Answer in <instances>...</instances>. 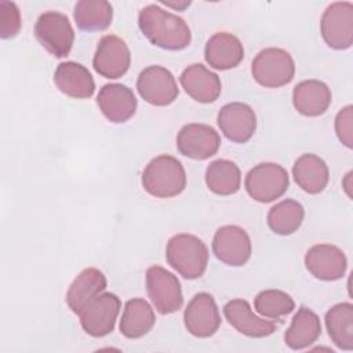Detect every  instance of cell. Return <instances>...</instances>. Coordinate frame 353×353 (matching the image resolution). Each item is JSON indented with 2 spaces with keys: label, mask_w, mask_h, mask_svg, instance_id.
Listing matches in <instances>:
<instances>
[{
  "label": "cell",
  "mask_w": 353,
  "mask_h": 353,
  "mask_svg": "<svg viewBox=\"0 0 353 353\" xmlns=\"http://www.w3.org/2000/svg\"><path fill=\"white\" fill-rule=\"evenodd\" d=\"M138 26L152 44L163 50H183L192 41V33L185 19L157 4H149L139 11Z\"/></svg>",
  "instance_id": "obj_1"
},
{
  "label": "cell",
  "mask_w": 353,
  "mask_h": 353,
  "mask_svg": "<svg viewBox=\"0 0 353 353\" xmlns=\"http://www.w3.org/2000/svg\"><path fill=\"white\" fill-rule=\"evenodd\" d=\"M143 189L159 199L178 196L186 188V172L182 163L170 154L152 159L142 172Z\"/></svg>",
  "instance_id": "obj_2"
},
{
  "label": "cell",
  "mask_w": 353,
  "mask_h": 353,
  "mask_svg": "<svg viewBox=\"0 0 353 353\" xmlns=\"http://www.w3.org/2000/svg\"><path fill=\"white\" fill-rule=\"evenodd\" d=\"M168 265L188 280L199 279L208 265V248L194 234L179 233L172 236L165 247Z\"/></svg>",
  "instance_id": "obj_3"
},
{
  "label": "cell",
  "mask_w": 353,
  "mask_h": 353,
  "mask_svg": "<svg viewBox=\"0 0 353 353\" xmlns=\"http://www.w3.org/2000/svg\"><path fill=\"white\" fill-rule=\"evenodd\" d=\"M254 80L262 87L277 88L288 84L295 74V62L290 52L277 47L261 50L251 63Z\"/></svg>",
  "instance_id": "obj_4"
},
{
  "label": "cell",
  "mask_w": 353,
  "mask_h": 353,
  "mask_svg": "<svg viewBox=\"0 0 353 353\" xmlns=\"http://www.w3.org/2000/svg\"><path fill=\"white\" fill-rule=\"evenodd\" d=\"M290 178L284 167L276 163H261L245 175L244 186L251 199L270 203L280 199L288 189Z\"/></svg>",
  "instance_id": "obj_5"
},
{
  "label": "cell",
  "mask_w": 353,
  "mask_h": 353,
  "mask_svg": "<svg viewBox=\"0 0 353 353\" xmlns=\"http://www.w3.org/2000/svg\"><path fill=\"white\" fill-rule=\"evenodd\" d=\"M34 34L39 43L57 58L66 57L74 41L69 18L58 11L43 12L36 21Z\"/></svg>",
  "instance_id": "obj_6"
},
{
  "label": "cell",
  "mask_w": 353,
  "mask_h": 353,
  "mask_svg": "<svg viewBox=\"0 0 353 353\" xmlns=\"http://www.w3.org/2000/svg\"><path fill=\"white\" fill-rule=\"evenodd\" d=\"M320 32L328 47L350 48L353 44V4L350 1L331 3L323 12Z\"/></svg>",
  "instance_id": "obj_7"
},
{
  "label": "cell",
  "mask_w": 353,
  "mask_h": 353,
  "mask_svg": "<svg viewBox=\"0 0 353 353\" xmlns=\"http://www.w3.org/2000/svg\"><path fill=\"white\" fill-rule=\"evenodd\" d=\"M146 290L154 309L161 314H170L182 307L181 283L167 269L157 265L150 266L146 270Z\"/></svg>",
  "instance_id": "obj_8"
},
{
  "label": "cell",
  "mask_w": 353,
  "mask_h": 353,
  "mask_svg": "<svg viewBox=\"0 0 353 353\" xmlns=\"http://www.w3.org/2000/svg\"><path fill=\"white\" fill-rule=\"evenodd\" d=\"M121 309L120 298L112 292L99 294L79 314L83 330L94 336L101 338L114 330L117 316Z\"/></svg>",
  "instance_id": "obj_9"
},
{
  "label": "cell",
  "mask_w": 353,
  "mask_h": 353,
  "mask_svg": "<svg viewBox=\"0 0 353 353\" xmlns=\"http://www.w3.org/2000/svg\"><path fill=\"white\" fill-rule=\"evenodd\" d=\"M137 90L143 101L154 106H167L179 94L175 77L168 69L160 65L148 66L139 73Z\"/></svg>",
  "instance_id": "obj_10"
},
{
  "label": "cell",
  "mask_w": 353,
  "mask_h": 353,
  "mask_svg": "<svg viewBox=\"0 0 353 353\" xmlns=\"http://www.w3.org/2000/svg\"><path fill=\"white\" fill-rule=\"evenodd\" d=\"M251 239L237 225L221 226L212 239L214 255L229 266H243L251 256Z\"/></svg>",
  "instance_id": "obj_11"
},
{
  "label": "cell",
  "mask_w": 353,
  "mask_h": 353,
  "mask_svg": "<svg viewBox=\"0 0 353 353\" xmlns=\"http://www.w3.org/2000/svg\"><path fill=\"white\" fill-rule=\"evenodd\" d=\"M221 146V137L215 128L201 123L183 125L176 135V148L181 154L193 160L212 157Z\"/></svg>",
  "instance_id": "obj_12"
},
{
  "label": "cell",
  "mask_w": 353,
  "mask_h": 353,
  "mask_svg": "<svg viewBox=\"0 0 353 353\" xmlns=\"http://www.w3.org/2000/svg\"><path fill=\"white\" fill-rule=\"evenodd\" d=\"M131 63L130 50L123 39L116 34L103 36L97 47L92 66L98 74L106 79L124 76Z\"/></svg>",
  "instance_id": "obj_13"
},
{
  "label": "cell",
  "mask_w": 353,
  "mask_h": 353,
  "mask_svg": "<svg viewBox=\"0 0 353 353\" xmlns=\"http://www.w3.org/2000/svg\"><path fill=\"white\" fill-rule=\"evenodd\" d=\"M185 327L197 338L214 335L221 325V316L215 299L208 292L196 294L183 312Z\"/></svg>",
  "instance_id": "obj_14"
},
{
  "label": "cell",
  "mask_w": 353,
  "mask_h": 353,
  "mask_svg": "<svg viewBox=\"0 0 353 353\" xmlns=\"http://www.w3.org/2000/svg\"><path fill=\"white\" fill-rule=\"evenodd\" d=\"M221 132L232 142L244 143L256 130V116L252 108L243 102H230L221 108L216 117Z\"/></svg>",
  "instance_id": "obj_15"
},
{
  "label": "cell",
  "mask_w": 353,
  "mask_h": 353,
  "mask_svg": "<svg viewBox=\"0 0 353 353\" xmlns=\"http://www.w3.org/2000/svg\"><path fill=\"white\" fill-rule=\"evenodd\" d=\"M305 266L312 276L323 281L339 280L347 269L343 251L332 244H316L305 255Z\"/></svg>",
  "instance_id": "obj_16"
},
{
  "label": "cell",
  "mask_w": 353,
  "mask_h": 353,
  "mask_svg": "<svg viewBox=\"0 0 353 353\" xmlns=\"http://www.w3.org/2000/svg\"><path fill=\"white\" fill-rule=\"evenodd\" d=\"M97 103L102 114L112 123L130 120L137 110V98L127 85L119 83L105 84L97 97Z\"/></svg>",
  "instance_id": "obj_17"
},
{
  "label": "cell",
  "mask_w": 353,
  "mask_h": 353,
  "mask_svg": "<svg viewBox=\"0 0 353 353\" xmlns=\"http://www.w3.org/2000/svg\"><path fill=\"white\" fill-rule=\"evenodd\" d=\"M228 323L240 334L250 338L269 336L276 331V324L256 316L245 299H232L223 306Z\"/></svg>",
  "instance_id": "obj_18"
},
{
  "label": "cell",
  "mask_w": 353,
  "mask_h": 353,
  "mask_svg": "<svg viewBox=\"0 0 353 353\" xmlns=\"http://www.w3.org/2000/svg\"><path fill=\"white\" fill-rule=\"evenodd\" d=\"M185 92L200 103H211L221 95L219 76L201 63L189 65L179 77Z\"/></svg>",
  "instance_id": "obj_19"
},
{
  "label": "cell",
  "mask_w": 353,
  "mask_h": 353,
  "mask_svg": "<svg viewBox=\"0 0 353 353\" xmlns=\"http://www.w3.org/2000/svg\"><path fill=\"white\" fill-rule=\"evenodd\" d=\"M204 58L218 70L236 68L244 58V47L239 37L228 32L214 33L205 43Z\"/></svg>",
  "instance_id": "obj_20"
},
{
  "label": "cell",
  "mask_w": 353,
  "mask_h": 353,
  "mask_svg": "<svg viewBox=\"0 0 353 353\" xmlns=\"http://www.w3.org/2000/svg\"><path fill=\"white\" fill-rule=\"evenodd\" d=\"M54 83L62 94L76 99L90 98L95 91V83L90 70L73 61L61 62L57 66Z\"/></svg>",
  "instance_id": "obj_21"
},
{
  "label": "cell",
  "mask_w": 353,
  "mask_h": 353,
  "mask_svg": "<svg viewBox=\"0 0 353 353\" xmlns=\"http://www.w3.org/2000/svg\"><path fill=\"white\" fill-rule=\"evenodd\" d=\"M106 288V277L97 268L81 270L70 284L66 292V303L69 309L80 314L83 309Z\"/></svg>",
  "instance_id": "obj_22"
},
{
  "label": "cell",
  "mask_w": 353,
  "mask_h": 353,
  "mask_svg": "<svg viewBox=\"0 0 353 353\" xmlns=\"http://www.w3.org/2000/svg\"><path fill=\"white\" fill-rule=\"evenodd\" d=\"M331 91L320 80H303L294 87L292 105L298 113L307 117L323 114L331 105Z\"/></svg>",
  "instance_id": "obj_23"
},
{
  "label": "cell",
  "mask_w": 353,
  "mask_h": 353,
  "mask_svg": "<svg viewBox=\"0 0 353 353\" xmlns=\"http://www.w3.org/2000/svg\"><path fill=\"white\" fill-rule=\"evenodd\" d=\"M295 183L309 194L321 193L330 179V171L325 161L313 153L299 156L292 165Z\"/></svg>",
  "instance_id": "obj_24"
},
{
  "label": "cell",
  "mask_w": 353,
  "mask_h": 353,
  "mask_svg": "<svg viewBox=\"0 0 353 353\" xmlns=\"http://www.w3.org/2000/svg\"><path fill=\"white\" fill-rule=\"evenodd\" d=\"M321 334L319 316L309 307L301 306L284 334L285 345L292 350H302L317 341Z\"/></svg>",
  "instance_id": "obj_25"
},
{
  "label": "cell",
  "mask_w": 353,
  "mask_h": 353,
  "mask_svg": "<svg viewBox=\"0 0 353 353\" xmlns=\"http://www.w3.org/2000/svg\"><path fill=\"white\" fill-rule=\"evenodd\" d=\"M154 321L156 316L149 302L142 298H132L125 302L119 327L125 338L138 339L153 328Z\"/></svg>",
  "instance_id": "obj_26"
},
{
  "label": "cell",
  "mask_w": 353,
  "mask_h": 353,
  "mask_svg": "<svg viewBox=\"0 0 353 353\" xmlns=\"http://www.w3.org/2000/svg\"><path fill=\"white\" fill-rule=\"evenodd\" d=\"M325 327L331 341L342 350L353 349V305L342 302L325 313Z\"/></svg>",
  "instance_id": "obj_27"
},
{
  "label": "cell",
  "mask_w": 353,
  "mask_h": 353,
  "mask_svg": "<svg viewBox=\"0 0 353 353\" xmlns=\"http://www.w3.org/2000/svg\"><path fill=\"white\" fill-rule=\"evenodd\" d=\"M73 18L81 30H105L112 23L113 7L106 0H80L74 4Z\"/></svg>",
  "instance_id": "obj_28"
},
{
  "label": "cell",
  "mask_w": 353,
  "mask_h": 353,
  "mask_svg": "<svg viewBox=\"0 0 353 353\" xmlns=\"http://www.w3.org/2000/svg\"><path fill=\"white\" fill-rule=\"evenodd\" d=\"M205 185L215 194H234L241 185L240 168L226 159L214 160L205 170Z\"/></svg>",
  "instance_id": "obj_29"
},
{
  "label": "cell",
  "mask_w": 353,
  "mask_h": 353,
  "mask_svg": "<svg viewBox=\"0 0 353 353\" xmlns=\"http://www.w3.org/2000/svg\"><path fill=\"white\" fill-rule=\"evenodd\" d=\"M305 216L303 205L292 199H284L268 212V225L276 234L288 236L299 229Z\"/></svg>",
  "instance_id": "obj_30"
},
{
  "label": "cell",
  "mask_w": 353,
  "mask_h": 353,
  "mask_svg": "<svg viewBox=\"0 0 353 353\" xmlns=\"http://www.w3.org/2000/svg\"><path fill=\"white\" fill-rule=\"evenodd\" d=\"M255 310L268 319L280 320L295 309L294 299L280 290H263L254 299Z\"/></svg>",
  "instance_id": "obj_31"
},
{
  "label": "cell",
  "mask_w": 353,
  "mask_h": 353,
  "mask_svg": "<svg viewBox=\"0 0 353 353\" xmlns=\"http://www.w3.org/2000/svg\"><path fill=\"white\" fill-rule=\"evenodd\" d=\"M21 12L15 3L0 1V36L1 39H11L19 33Z\"/></svg>",
  "instance_id": "obj_32"
},
{
  "label": "cell",
  "mask_w": 353,
  "mask_h": 353,
  "mask_svg": "<svg viewBox=\"0 0 353 353\" xmlns=\"http://www.w3.org/2000/svg\"><path fill=\"white\" fill-rule=\"evenodd\" d=\"M335 132L338 139L349 149L353 146V108H342L335 117Z\"/></svg>",
  "instance_id": "obj_33"
},
{
  "label": "cell",
  "mask_w": 353,
  "mask_h": 353,
  "mask_svg": "<svg viewBox=\"0 0 353 353\" xmlns=\"http://www.w3.org/2000/svg\"><path fill=\"white\" fill-rule=\"evenodd\" d=\"M165 7H171L175 10H185L188 6H190V1H181V3H167V1H161Z\"/></svg>",
  "instance_id": "obj_34"
}]
</instances>
